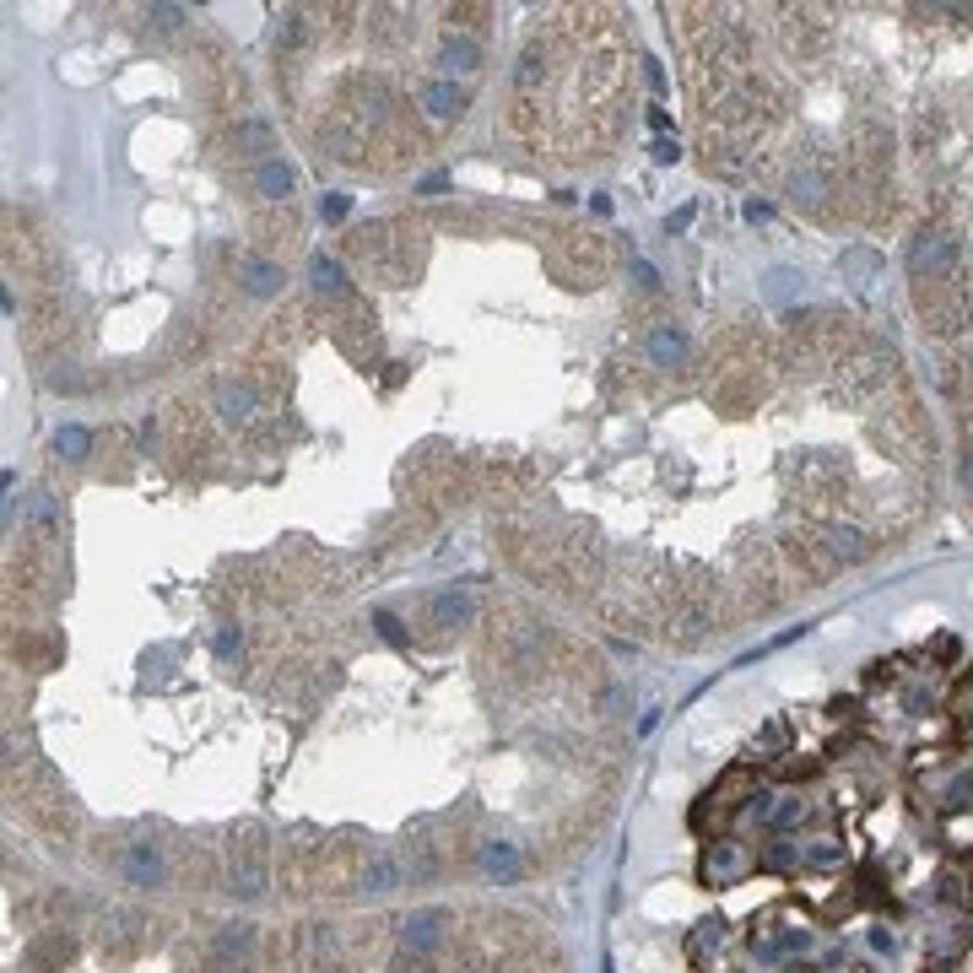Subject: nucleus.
<instances>
[{
    "label": "nucleus",
    "mask_w": 973,
    "mask_h": 973,
    "mask_svg": "<svg viewBox=\"0 0 973 973\" xmlns=\"http://www.w3.org/2000/svg\"><path fill=\"white\" fill-rule=\"evenodd\" d=\"M909 276H914V287L952 282L957 276V238L941 233V228H919L914 244H909Z\"/></svg>",
    "instance_id": "f257e3e1"
},
{
    "label": "nucleus",
    "mask_w": 973,
    "mask_h": 973,
    "mask_svg": "<svg viewBox=\"0 0 973 973\" xmlns=\"http://www.w3.org/2000/svg\"><path fill=\"white\" fill-rule=\"evenodd\" d=\"M449 925H455V914H449L444 903H428V909L406 914V925H401V946H406V952H417V957H433Z\"/></svg>",
    "instance_id": "f03ea898"
},
{
    "label": "nucleus",
    "mask_w": 973,
    "mask_h": 973,
    "mask_svg": "<svg viewBox=\"0 0 973 973\" xmlns=\"http://www.w3.org/2000/svg\"><path fill=\"white\" fill-rule=\"evenodd\" d=\"M746 871H752V855H746L736 838H714V844L703 849V865H698V876L709 887H730V882H741Z\"/></svg>",
    "instance_id": "7ed1b4c3"
},
{
    "label": "nucleus",
    "mask_w": 973,
    "mask_h": 973,
    "mask_svg": "<svg viewBox=\"0 0 973 973\" xmlns=\"http://www.w3.org/2000/svg\"><path fill=\"white\" fill-rule=\"evenodd\" d=\"M228 892H233V898H260V892H265V849L255 844V838L233 849V865H228Z\"/></svg>",
    "instance_id": "20e7f679"
},
{
    "label": "nucleus",
    "mask_w": 973,
    "mask_h": 973,
    "mask_svg": "<svg viewBox=\"0 0 973 973\" xmlns=\"http://www.w3.org/2000/svg\"><path fill=\"white\" fill-rule=\"evenodd\" d=\"M119 876H125L130 887H163V876H168V860H163V849H157L152 838H141V844H130V849H125V860H119Z\"/></svg>",
    "instance_id": "39448f33"
},
{
    "label": "nucleus",
    "mask_w": 973,
    "mask_h": 973,
    "mask_svg": "<svg viewBox=\"0 0 973 973\" xmlns=\"http://www.w3.org/2000/svg\"><path fill=\"white\" fill-rule=\"evenodd\" d=\"M822 546L833 552V563H865V557H871V541H865V530H860V525H844V519L822 525Z\"/></svg>",
    "instance_id": "423d86ee"
},
{
    "label": "nucleus",
    "mask_w": 973,
    "mask_h": 973,
    "mask_svg": "<svg viewBox=\"0 0 973 973\" xmlns=\"http://www.w3.org/2000/svg\"><path fill=\"white\" fill-rule=\"evenodd\" d=\"M644 352H649L655 368H682L687 363V330L682 325H655L649 341H644Z\"/></svg>",
    "instance_id": "0eeeda50"
},
{
    "label": "nucleus",
    "mask_w": 973,
    "mask_h": 973,
    "mask_svg": "<svg viewBox=\"0 0 973 973\" xmlns=\"http://www.w3.org/2000/svg\"><path fill=\"white\" fill-rule=\"evenodd\" d=\"M438 65H444V71H460V76L482 71V44L465 38V33H449L444 44H438Z\"/></svg>",
    "instance_id": "6e6552de"
},
{
    "label": "nucleus",
    "mask_w": 973,
    "mask_h": 973,
    "mask_svg": "<svg viewBox=\"0 0 973 973\" xmlns=\"http://www.w3.org/2000/svg\"><path fill=\"white\" fill-rule=\"evenodd\" d=\"M482 865H487V876L492 882H519V871H525V860H519V849L509 844V838H492V844H482Z\"/></svg>",
    "instance_id": "1a4fd4ad"
},
{
    "label": "nucleus",
    "mask_w": 973,
    "mask_h": 973,
    "mask_svg": "<svg viewBox=\"0 0 973 973\" xmlns=\"http://www.w3.org/2000/svg\"><path fill=\"white\" fill-rule=\"evenodd\" d=\"M428 617H433V628H465V622H471V595L465 590L428 595Z\"/></svg>",
    "instance_id": "9d476101"
},
{
    "label": "nucleus",
    "mask_w": 973,
    "mask_h": 973,
    "mask_svg": "<svg viewBox=\"0 0 973 973\" xmlns=\"http://www.w3.org/2000/svg\"><path fill=\"white\" fill-rule=\"evenodd\" d=\"M255 190L265 195V201H287V195L298 190V173H292L282 157H265V163L255 168Z\"/></svg>",
    "instance_id": "9b49d317"
},
{
    "label": "nucleus",
    "mask_w": 973,
    "mask_h": 973,
    "mask_svg": "<svg viewBox=\"0 0 973 973\" xmlns=\"http://www.w3.org/2000/svg\"><path fill=\"white\" fill-rule=\"evenodd\" d=\"M238 282H244L249 298H271V292L282 287V265L255 255V260H244V265H238Z\"/></svg>",
    "instance_id": "f8f14e48"
},
{
    "label": "nucleus",
    "mask_w": 973,
    "mask_h": 973,
    "mask_svg": "<svg viewBox=\"0 0 973 973\" xmlns=\"http://www.w3.org/2000/svg\"><path fill=\"white\" fill-rule=\"evenodd\" d=\"M309 287L319 292V298H341V292H346V271H341V260L314 255V260H309Z\"/></svg>",
    "instance_id": "ddd939ff"
},
{
    "label": "nucleus",
    "mask_w": 973,
    "mask_h": 973,
    "mask_svg": "<svg viewBox=\"0 0 973 973\" xmlns=\"http://www.w3.org/2000/svg\"><path fill=\"white\" fill-rule=\"evenodd\" d=\"M422 109L438 114V119H460V109H465V92H460L455 82H433V87H422Z\"/></svg>",
    "instance_id": "4468645a"
},
{
    "label": "nucleus",
    "mask_w": 973,
    "mask_h": 973,
    "mask_svg": "<svg viewBox=\"0 0 973 973\" xmlns=\"http://www.w3.org/2000/svg\"><path fill=\"white\" fill-rule=\"evenodd\" d=\"M55 957H71V936H65V930H49V936H38L28 946V973H49Z\"/></svg>",
    "instance_id": "2eb2a0df"
},
{
    "label": "nucleus",
    "mask_w": 973,
    "mask_h": 973,
    "mask_svg": "<svg viewBox=\"0 0 973 973\" xmlns=\"http://www.w3.org/2000/svg\"><path fill=\"white\" fill-rule=\"evenodd\" d=\"M363 887L368 892H395V887H401V860H395V855H368Z\"/></svg>",
    "instance_id": "dca6fc26"
},
{
    "label": "nucleus",
    "mask_w": 973,
    "mask_h": 973,
    "mask_svg": "<svg viewBox=\"0 0 973 973\" xmlns=\"http://www.w3.org/2000/svg\"><path fill=\"white\" fill-rule=\"evenodd\" d=\"M833 190V179H828V173H817V168H806V173H795V179H790V201L795 206H822V195H828Z\"/></svg>",
    "instance_id": "f3484780"
},
{
    "label": "nucleus",
    "mask_w": 973,
    "mask_h": 973,
    "mask_svg": "<svg viewBox=\"0 0 973 973\" xmlns=\"http://www.w3.org/2000/svg\"><path fill=\"white\" fill-rule=\"evenodd\" d=\"M217 406H222V417H228V422H244L249 411H255V390H249V384H222Z\"/></svg>",
    "instance_id": "a211bd4d"
},
{
    "label": "nucleus",
    "mask_w": 973,
    "mask_h": 973,
    "mask_svg": "<svg viewBox=\"0 0 973 973\" xmlns=\"http://www.w3.org/2000/svg\"><path fill=\"white\" fill-rule=\"evenodd\" d=\"M55 449H60L65 460H87V449H92V433H87V428H76V422H71V428H60V433H55Z\"/></svg>",
    "instance_id": "6ab92c4d"
},
{
    "label": "nucleus",
    "mask_w": 973,
    "mask_h": 973,
    "mask_svg": "<svg viewBox=\"0 0 973 973\" xmlns=\"http://www.w3.org/2000/svg\"><path fill=\"white\" fill-rule=\"evenodd\" d=\"M238 655H244V633H238L233 628V622H222V628H217V660H238Z\"/></svg>",
    "instance_id": "aec40b11"
},
{
    "label": "nucleus",
    "mask_w": 973,
    "mask_h": 973,
    "mask_svg": "<svg viewBox=\"0 0 973 973\" xmlns=\"http://www.w3.org/2000/svg\"><path fill=\"white\" fill-rule=\"evenodd\" d=\"M346 211H352V195H341V190H325V195H319V217H325V222H341Z\"/></svg>",
    "instance_id": "412c9836"
},
{
    "label": "nucleus",
    "mask_w": 973,
    "mask_h": 973,
    "mask_svg": "<svg viewBox=\"0 0 973 973\" xmlns=\"http://www.w3.org/2000/svg\"><path fill=\"white\" fill-rule=\"evenodd\" d=\"M373 628H379V638H384V644L406 649V628H401V622L390 617V611H373Z\"/></svg>",
    "instance_id": "4be33fe9"
},
{
    "label": "nucleus",
    "mask_w": 973,
    "mask_h": 973,
    "mask_svg": "<svg viewBox=\"0 0 973 973\" xmlns=\"http://www.w3.org/2000/svg\"><path fill=\"white\" fill-rule=\"evenodd\" d=\"M146 22H157L163 33H173L184 22V6H152V11H146Z\"/></svg>",
    "instance_id": "5701e85b"
},
{
    "label": "nucleus",
    "mask_w": 973,
    "mask_h": 973,
    "mask_svg": "<svg viewBox=\"0 0 973 973\" xmlns=\"http://www.w3.org/2000/svg\"><path fill=\"white\" fill-rule=\"evenodd\" d=\"M649 157H655V163H676V157H682V146H676V136H671V141L660 136L655 146H649Z\"/></svg>",
    "instance_id": "b1692460"
},
{
    "label": "nucleus",
    "mask_w": 973,
    "mask_h": 973,
    "mask_svg": "<svg viewBox=\"0 0 973 973\" xmlns=\"http://www.w3.org/2000/svg\"><path fill=\"white\" fill-rule=\"evenodd\" d=\"M957 482H963V492L973 498V444L963 449V460H957Z\"/></svg>",
    "instance_id": "393cba45"
},
{
    "label": "nucleus",
    "mask_w": 973,
    "mask_h": 973,
    "mask_svg": "<svg viewBox=\"0 0 973 973\" xmlns=\"http://www.w3.org/2000/svg\"><path fill=\"white\" fill-rule=\"evenodd\" d=\"M633 282H638V287H660L655 265H649V260H633Z\"/></svg>",
    "instance_id": "a878e982"
},
{
    "label": "nucleus",
    "mask_w": 973,
    "mask_h": 973,
    "mask_svg": "<svg viewBox=\"0 0 973 973\" xmlns=\"http://www.w3.org/2000/svg\"><path fill=\"white\" fill-rule=\"evenodd\" d=\"M417 190H422V195H438V190H449V173H428V179H422Z\"/></svg>",
    "instance_id": "bb28decb"
},
{
    "label": "nucleus",
    "mask_w": 973,
    "mask_h": 973,
    "mask_svg": "<svg viewBox=\"0 0 973 973\" xmlns=\"http://www.w3.org/2000/svg\"><path fill=\"white\" fill-rule=\"evenodd\" d=\"M790 282H795L790 271H773V276H768V292H773V298H784V292H790Z\"/></svg>",
    "instance_id": "cd10ccee"
},
{
    "label": "nucleus",
    "mask_w": 973,
    "mask_h": 973,
    "mask_svg": "<svg viewBox=\"0 0 973 973\" xmlns=\"http://www.w3.org/2000/svg\"><path fill=\"white\" fill-rule=\"evenodd\" d=\"M768 211H773L768 201H746V222H768Z\"/></svg>",
    "instance_id": "c85d7f7f"
},
{
    "label": "nucleus",
    "mask_w": 973,
    "mask_h": 973,
    "mask_svg": "<svg viewBox=\"0 0 973 973\" xmlns=\"http://www.w3.org/2000/svg\"><path fill=\"white\" fill-rule=\"evenodd\" d=\"M871 946L876 952H892V930H871Z\"/></svg>",
    "instance_id": "c756f323"
}]
</instances>
